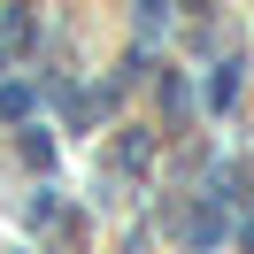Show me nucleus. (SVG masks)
<instances>
[{"label":"nucleus","instance_id":"1","mask_svg":"<svg viewBox=\"0 0 254 254\" xmlns=\"http://www.w3.org/2000/svg\"><path fill=\"white\" fill-rule=\"evenodd\" d=\"M177 239H185L192 254H216V247H223V200H192V208H177Z\"/></svg>","mask_w":254,"mask_h":254},{"label":"nucleus","instance_id":"2","mask_svg":"<svg viewBox=\"0 0 254 254\" xmlns=\"http://www.w3.org/2000/svg\"><path fill=\"white\" fill-rule=\"evenodd\" d=\"M62 108H69V124L85 131V124H100V116L116 108V85H93V93H62Z\"/></svg>","mask_w":254,"mask_h":254},{"label":"nucleus","instance_id":"3","mask_svg":"<svg viewBox=\"0 0 254 254\" xmlns=\"http://www.w3.org/2000/svg\"><path fill=\"white\" fill-rule=\"evenodd\" d=\"M23 162H31V170H54V139H47V131H23Z\"/></svg>","mask_w":254,"mask_h":254},{"label":"nucleus","instance_id":"4","mask_svg":"<svg viewBox=\"0 0 254 254\" xmlns=\"http://www.w3.org/2000/svg\"><path fill=\"white\" fill-rule=\"evenodd\" d=\"M239 69H247V62H223V69H216V85H208V100H216V108H231V93H239Z\"/></svg>","mask_w":254,"mask_h":254},{"label":"nucleus","instance_id":"5","mask_svg":"<svg viewBox=\"0 0 254 254\" xmlns=\"http://www.w3.org/2000/svg\"><path fill=\"white\" fill-rule=\"evenodd\" d=\"M0 116H8V124L31 116V85H0Z\"/></svg>","mask_w":254,"mask_h":254},{"label":"nucleus","instance_id":"6","mask_svg":"<svg viewBox=\"0 0 254 254\" xmlns=\"http://www.w3.org/2000/svg\"><path fill=\"white\" fill-rule=\"evenodd\" d=\"M139 16H146V23H162V16H170V0H139Z\"/></svg>","mask_w":254,"mask_h":254}]
</instances>
